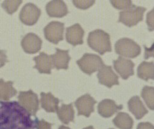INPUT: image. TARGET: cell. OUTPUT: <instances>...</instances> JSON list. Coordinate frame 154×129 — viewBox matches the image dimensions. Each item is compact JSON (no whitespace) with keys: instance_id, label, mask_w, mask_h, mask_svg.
Masks as SVG:
<instances>
[{"instance_id":"1","label":"cell","mask_w":154,"mask_h":129,"mask_svg":"<svg viewBox=\"0 0 154 129\" xmlns=\"http://www.w3.org/2000/svg\"><path fill=\"white\" fill-rule=\"evenodd\" d=\"M16 101H0V129L37 128V121Z\"/></svg>"},{"instance_id":"2","label":"cell","mask_w":154,"mask_h":129,"mask_svg":"<svg viewBox=\"0 0 154 129\" xmlns=\"http://www.w3.org/2000/svg\"><path fill=\"white\" fill-rule=\"evenodd\" d=\"M88 46L100 55L111 51L109 35L102 29H96L90 32L87 38Z\"/></svg>"},{"instance_id":"3","label":"cell","mask_w":154,"mask_h":129,"mask_svg":"<svg viewBox=\"0 0 154 129\" xmlns=\"http://www.w3.org/2000/svg\"><path fill=\"white\" fill-rule=\"evenodd\" d=\"M146 8L141 6L132 5L128 8L119 13V22L131 27L141 22L143 18V14Z\"/></svg>"},{"instance_id":"4","label":"cell","mask_w":154,"mask_h":129,"mask_svg":"<svg viewBox=\"0 0 154 129\" xmlns=\"http://www.w3.org/2000/svg\"><path fill=\"white\" fill-rule=\"evenodd\" d=\"M115 50L122 56L134 58L140 54L141 47L134 40L128 38H122L116 41Z\"/></svg>"},{"instance_id":"5","label":"cell","mask_w":154,"mask_h":129,"mask_svg":"<svg viewBox=\"0 0 154 129\" xmlns=\"http://www.w3.org/2000/svg\"><path fill=\"white\" fill-rule=\"evenodd\" d=\"M80 69L85 73L90 75L99 70L104 65L101 58L94 53H84L76 61Z\"/></svg>"},{"instance_id":"6","label":"cell","mask_w":154,"mask_h":129,"mask_svg":"<svg viewBox=\"0 0 154 129\" xmlns=\"http://www.w3.org/2000/svg\"><path fill=\"white\" fill-rule=\"evenodd\" d=\"M19 103L31 115L34 116L38 110V100L37 95L31 90L22 91L18 96Z\"/></svg>"},{"instance_id":"7","label":"cell","mask_w":154,"mask_h":129,"mask_svg":"<svg viewBox=\"0 0 154 129\" xmlns=\"http://www.w3.org/2000/svg\"><path fill=\"white\" fill-rule=\"evenodd\" d=\"M64 24L58 21H52L44 28V34L46 39L51 43L57 44L63 40Z\"/></svg>"},{"instance_id":"8","label":"cell","mask_w":154,"mask_h":129,"mask_svg":"<svg viewBox=\"0 0 154 129\" xmlns=\"http://www.w3.org/2000/svg\"><path fill=\"white\" fill-rule=\"evenodd\" d=\"M41 14V10L34 4L28 3L22 8L19 19L20 21L27 25H33L38 20Z\"/></svg>"},{"instance_id":"9","label":"cell","mask_w":154,"mask_h":129,"mask_svg":"<svg viewBox=\"0 0 154 129\" xmlns=\"http://www.w3.org/2000/svg\"><path fill=\"white\" fill-rule=\"evenodd\" d=\"M96 103V101L88 94L79 97L75 102V105L78 110V115L89 117L94 111V105Z\"/></svg>"},{"instance_id":"10","label":"cell","mask_w":154,"mask_h":129,"mask_svg":"<svg viewBox=\"0 0 154 129\" xmlns=\"http://www.w3.org/2000/svg\"><path fill=\"white\" fill-rule=\"evenodd\" d=\"M99 82L108 88H111L113 85H119V77L114 72L112 67L109 65H103L97 73Z\"/></svg>"},{"instance_id":"11","label":"cell","mask_w":154,"mask_h":129,"mask_svg":"<svg viewBox=\"0 0 154 129\" xmlns=\"http://www.w3.org/2000/svg\"><path fill=\"white\" fill-rule=\"evenodd\" d=\"M113 65L114 69L123 79H127L134 74V64L129 59L119 56L116 60L113 61Z\"/></svg>"},{"instance_id":"12","label":"cell","mask_w":154,"mask_h":129,"mask_svg":"<svg viewBox=\"0 0 154 129\" xmlns=\"http://www.w3.org/2000/svg\"><path fill=\"white\" fill-rule=\"evenodd\" d=\"M42 41L38 36L34 33L26 34L21 41V46L23 50L27 53H35L42 47Z\"/></svg>"},{"instance_id":"13","label":"cell","mask_w":154,"mask_h":129,"mask_svg":"<svg viewBox=\"0 0 154 129\" xmlns=\"http://www.w3.org/2000/svg\"><path fill=\"white\" fill-rule=\"evenodd\" d=\"M84 35V31L79 23H75L66 28V40L74 46L83 43Z\"/></svg>"},{"instance_id":"14","label":"cell","mask_w":154,"mask_h":129,"mask_svg":"<svg viewBox=\"0 0 154 129\" xmlns=\"http://www.w3.org/2000/svg\"><path fill=\"white\" fill-rule=\"evenodd\" d=\"M46 10L50 17H62L68 13L67 7L63 1L53 0L46 5Z\"/></svg>"},{"instance_id":"15","label":"cell","mask_w":154,"mask_h":129,"mask_svg":"<svg viewBox=\"0 0 154 129\" xmlns=\"http://www.w3.org/2000/svg\"><path fill=\"white\" fill-rule=\"evenodd\" d=\"M122 109V105H117L114 100L110 99L103 100L97 106L98 113L104 118H109Z\"/></svg>"},{"instance_id":"16","label":"cell","mask_w":154,"mask_h":129,"mask_svg":"<svg viewBox=\"0 0 154 129\" xmlns=\"http://www.w3.org/2000/svg\"><path fill=\"white\" fill-rule=\"evenodd\" d=\"M55 53L51 55L52 64L57 69H67L70 57L69 50L55 49Z\"/></svg>"},{"instance_id":"17","label":"cell","mask_w":154,"mask_h":129,"mask_svg":"<svg viewBox=\"0 0 154 129\" xmlns=\"http://www.w3.org/2000/svg\"><path fill=\"white\" fill-rule=\"evenodd\" d=\"M128 105L129 111L135 116L137 119H141L148 113V110L144 106L140 97L137 95L130 98L128 101Z\"/></svg>"},{"instance_id":"18","label":"cell","mask_w":154,"mask_h":129,"mask_svg":"<svg viewBox=\"0 0 154 129\" xmlns=\"http://www.w3.org/2000/svg\"><path fill=\"white\" fill-rule=\"evenodd\" d=\"M35 62V68L41 73L50 74L52 67L51 55H48L45 52H41L38 56L33 59Z\"/></svg>"},{"instance_id":"19","label":"cell","mask_w":154,"mask_h":129,"mask_svg":"<svg viewBox=\"0 0 154 129\" xmlns=\"http://www.w3.org/2000/svg\"><path fill=\"white\" fill-rule=\"evenodd\" d=\"M42 107L48 112H55L58 109L59 100L55 98L51 93L42 92L41 94Z\"/></svg>"},{"instance_id":"20","label":"cell","mask_w":154,"mask_h":129,"mask_svg":"<svg viewBox=\"0 0 154 129\" xmlns=\"http://www.w3.org/2000/svg\"><path fill=\"white\" fill-rule=\"evenodd\" d=\"M112 122L115 126L119 129H132L134 121L132 118L126 113L119 112L113 119Z\"/></svg>"},{"instance_id":"21","label":"cell","mask_w":154,"mask_h":129,"mask_svg":"<svg viewBox=\"0 0 154 129\" xmlns=\"http://www.w3.org/2000/svg\"><path fill=\"white\" fill-rule=\"evenodd\" d=\"M153 61L142 62L137 69V76L139 78L146 81L153 79Z\"/></svg>"},{"instance_id":"22","label":"cell","mask_w":154,"mask_h":129,"mask_svg":"<svg viewBox=\"0 0 154 129\" xmlns=\"http://www.w3.org/2000/svg\"><path fill=\"white\" fill-rule=\"evenodd\" d=\"M57 115L59 119L63 123L67 124L70 121H73L75 111L72 104H62L57 110Z\"/></svg>"},{"instance_id":"23","label":"cell","mask_w":154,"mask_h":129,"mask_svg":"<svg viewBox=\"0 0 154 129\" xmlns=\"http://www.w3.org/2000/svg\"><path fill=\"white\" fill-rule=\"evenodd\" d=\"M141 97L144 100L147 106L153 110L154 107V88L152 86H145L141 91Z\"/></svg>"},{"instance_id":"24","label":"cell","mask_w":154,"mask_h":129,"mask_svg":"<svg viewBox=\"0 0 154 129\" xmlns=\"http://www.w3.org/2000/svg\"><path fill=\"white\" fill-rule=\"evenodd\" d=\"M22 1H4L2 3V7L8 14H13L20 6Z\"/></svg>"},{"instance_id":"25","label":"cell","mask_w":154,"mask_h":129,"mask_svg":"<svg viewBox=\"0 0 154 129\" xmlns=\"http://www.w3.org/2000/svg\"><path fill=\"white\" fill-rule=\"evenodd\" d=\"M110 3L118 10H125L132 5L131 1H110Z\"/></svg>"},{"instance_id":"26","label":"cell","mask_w":154,"mask_h":129,"mask_svg":"<svg viewBox=\"0 0 154 129\" xmlns=\"http://www.w3.org/2000/svg\"><path fill=\"white\" fill-rule=\"evenodd\" d=\"M72 2L78 8L85 10L91 5L94 4L95 1H91V0H75L73 1Z\"/></svg>"},{"instance_id":"27","label":"cell","mask_w":154,"mask_h":129,"mask_svg":"<svg viewBox=\"0 0 154 129\" xmlns=\"http://www.w3.org/2000/svg\"><path fill=\"white\" fill-rule=\"evenodd\" d=\"M153 10L152 9L151 11L149 12L147 15V23L148 25L149 30H153Z\"/></svg>"},{"instance_id":"28","label":"cell","mask_w":154,"mask_h":129,"mask_svg":"<svg viewBox=\"0 0 154 129\" xmlns=\"http://www.w3.org/2000/svg\"><path fill=\"white\" fill-rule=\"evenodd\" d=\"M37 129H51V125L44 120L38 121Z\"/></svg>"},{"instance_id":"29","label":"cell","mask_w":154,"mask_h":129,"mask_svg":"<svg viewBox=\"0 0 154 129\" xmlns=\"http://www.w3.org/2000/svg\"><path fill=\"white\" fill-rule=\"evenodd\" d=\"M137 129H154V127L150 122H140L137 125Z\"/></svg>"},{"instance_id":"30","label":"cell","mask_w":154,"mask_h":129,"mask_svg":"<svg viewBox=\"0 0 154 129\" xmlns=\"http://www.w3.org/2000/svg\"><path fill=\"white\" fill-rule=\"evenodd\" d=\"M7 61V56L5 55V51L0 50V62H4Z\"/></svg>"},{"instance_id":"31","label":"cell","mask_w":154,"mask_h":129,"mask_svg":"<svg viewBox=\"0 0 154 129\" xmlns=\"http://www.w3.org/2000/svg\"><path fill=\"white\" fill-rule=\"evenodd\" d=\"M59 129H70V128L67 127H66V126H64V125H61V126L60 127Z\"/></svg>"},{"instance_id":"32","label":"cell","mask_w":154,"mask_h":129,"mask_svg":"<svg viewBox=\"0 0 154 129\" xmlns=\"http://www.w3.org/2000/svg\"><path fill=\"white\" fill-rule=\"evenodd\" d=\"M83 129H94L93 127V126H88V127H87Z\"/></svg>"},{"instance_id":"33","label":"cell","mask_w":154,"mask_h":129,"mask_svg":"<svg viewBox=\"0 0 154 129\" xmlns=\"http://www.w3.org/2000/svg\"><path fill=\"white\" fill-rule=\"evenodd\" d=\"M109 129H114V128H109Z\"/></svg>"}]
</instances>
